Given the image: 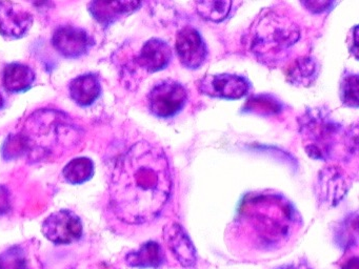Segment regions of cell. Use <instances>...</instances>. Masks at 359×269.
<instances>
[{
	"instance_id": "6da1fadb",
	"label": "cell",
	"mask_w": 359,
	"mask_h": 269,
	"mask_svg": "<svg viewBox=\"0 0 359 269\" xmlns=\"http://www.w3.org/2000/svg\"><path fill=\"white\" fill-rule=\"evenodd\" d=\"M172 186L171 170L163 149L140 141L113 167L109 185L111 212L125 224H146L163 212Z\"/></svg>"
},
{
	"instance_id": "7a4b0ae2",
	"label": "cell",
	"mask_w": 359,
	"mask_h": 269,
	"mask_svg": "<svg viewBox=\"0 0 359 269\" xmlns=\"http://www.w3.org/2000/svg\"><path fill=\"white\" fill-rule=\"evenodd\" d=\"M302 216L280 193H248L230 227L235 250L252 258L273 256L287 247L302 228Z\"/></svg>"
},
{
	"instance_id": "3957f363",
	"label": "cell",
	"mask_w": 359,
	"mask_h": 269,
	"mask_svg": "<svg viewBox=\"0 0 359 269\" xmlns=\"http://www.w3.org/2000/svg\"><path fill=\"white\" fill-rule=\"evenodd\" d=\"M81 130L68 116L52 109L36 111L28 118L18 134L22 153L39 161L68 153L81 141Z\"/></svg>"
},
{
	"instance_id": "277c9868",
	"label": "cell",
	"mask_w": 359,
	"mask_h": 269,
	"mask_svg": "<svg viewBox=\"0 0 359 269\" xmlns=\"http://www.w3.org/2000/svg\"><path fill=\"white\" fill-rule=\"evenodd\" d=\"M300 36V25L293 17L281 11L266 10L250 29L248 48L260 62L276 65L287 58Z\"/></svg>"
},
{
	"instance_id": "5b68a950",
	"label": "cell",
	"mask_w": 359,
	"mask_h": 269,
	"mask_svg": "<svg viewBox=\"0 0 359 269\" xmlns=\"http://www.w3.org/2000/svg\"><path fill=\"white\" fill-rule=\"evenodd\" d=\"M299 130L304 149L313 159L327 161L356 151V132H344L342 125L323 109L306 111L300 118Z\"/></svg>"
},
{
	"instance_id": "8992f818",
	"label": "cell",
	"mask_w": 359,
	"mask_h": 269,
	"mask_svg": "<svg viewBox=\"0 0 359 269\" xmlns=\"http://www.w3.org/2000/svg\"><path fill=\"white\" fill-rule=\"evenodd\" d=\"M41 233L55 246L72 245L83 239V221L73 210H57L43 221Z\"/></svg>"
},
{
	"instance_id": "52a82bcc",
	"label": "cell",
	"mask_w": 359,
	"mask_h": 269,
	"mask_svg": "<svg viewBox=\"0 0 359 269\" xmlns=\"http://www.w3.org/2000/svg\"><path fill=\"white\" fill-rule=\"evenodd\" d=\"M188 100L186 88L174 80L157 83L148 95L149 109L159 118H170L184 109Z\"/></svg>"
},
{
	"instance_id": "ba28073f",
	"label": "cell",
	"mask_w": 359,
	"mask_h": 269,
	"mask_svg": "<svg viewBox=\"0 0 359 269\" xmlns=\"http://www.w3.org/2000/svg\"><path fill=\"white\" fill-rule=\"evenodd\" d=\"M199 90L203 94L215 98L236 100L250 92L251 83L247 78L235 74H218L205 76L199 81Z\"/></svg>"
},
{
	"instance_id": "9c48e42d",
	"label": "cell",
	"mask_w": 359,
	"mask_h": 269,
	"mask_svg": "<svg viewBox=\"0 0 359 269\" xmlns=\"http://www.w3.org/2000/svg\"><path fill=\"white\" fill-rule=\"evenodd\" d=\"M52 44L67 58H79L93 46V39L86 29L75 25H60L54 31Z\"/></svg>"
},
{
	"instance_id": "30bf717a",
	"label": "cell",
	"mask_w": 359,
	"mask_h": 269,
	"mask_svg": "<svg viewBox=\"0 0 359 269\" xmlns=\"http://www.w3.org/2000/svg\"><path fill=\"white\" fill-rule=\"evenodd\" d=\"M176 52L182 65L190 69L201 67L208 58V46L197 29L186 27L176 36Z\"/></svg>"
},
{
	"instance_id": "8fae6325",
	"label": "cell",
	"mask_w": 359,
	"mask_h": 269,
	"mask_svg": "<svg viewBox=\"0 0 359 269\" xmlns=\"http://www.w3.org/2000/svg\"><path fill=\"white\" fill-rule=\"evenodd\" d=\"M163 239L174 258L184 268H192L197 264L198 256L194 243L184 226L172 222L163 227Z\"/></svg>"
},
{
	"instance_id": "7c38bea8",
	"label": "cell",
	"mask_w": 359,
	"mask_h": 269,
	"mask_svg": "<svg viewBox=\"0 0 359 269\" xmlns=\"http://www.w3.org/2000/svg\"><path fill=\"white\" fill-rule=\"evenodd\" d=\"M33 25V15L20 4L0 1V35L18 39L27 35Z\"/></svg>"
},
{
	"instance_id": "4fadbf2b",
	"label": "cell",
	"mask_w": 359,
	"mask_h": 269,
	"mask_svg": "<svg viewBox=\"0 0 359 269\" xmlns=\"http://www.w3.org/2000/svg\"><path fill=\"white\" fill-rule=\"evenodd\" d=\"M348 179L337 167H327L320 172L317 182V193L323 203L335 206L348 191Z\"/></svg>"
},
{
	"instance_id": "5bb4252c",
	"label": "cell",
	"mask_w": 359,
	"mask_h": 269,
	"mask_svg": "<svg viewBox=\"0 0 359 269\" xmlns=\"http://www.w3.org/2000/svg\"><path fill=\"white\" fill-rule=\"evenodd\" d=\"M172 59L169 44L158 38H152L142 46L137 57V63L149 73L165 69Z\"/></svg>"
},
{
	"instance_id": "9a60e30c",
	"label": "cell",
	"mask_w": 359,
	"mask_h": 269,
	"mask_svg": "<svg viewBox=\"0 0 359 269\" xmlns=\"http://www.w3.org/2000/svg\"><path fill=\"white\" fill-rule=\"evenodd\" d=\"M123 262L130 268L159 269L165 264V256L161 244L147 241L137 249L128 252Z\"/></svg>"
},
{
	"instance_id": "2e32d148",
	"label": "cell",
	"mask_w": 359,
	"mask_h": 269,
	"mask_svg": "<svg viewBox=\"0 0 359 269\" xmlns=\"http://www.w3.org/2000/svg\"><path fill=\"white\" fill-rule=\"evenodd\" d=\"M142 2L140 1H92L89 4V11L94 19L104 27L114 23L121 17L135 12Z\"/></svg>"
},
{
	"instance_id": "e0dca14e",
	"label": "cell",
	"mask_w": 359,
	"mask_h": 269,
	"mask_svg": "<svg viewBox=\"0 0 359 269\" xmlns=\"http://www.w3.org/2000/svg\"><path fill=\"white\" fill-rule=\"evenodd\" d=\"M69 92L75 103L81 106H89L102 94L100 78L91 73L79 76L70 82Z\"/></svg>"
},
{
	"instance_id": "ac0fdd59",
	"label": "cell",
	"mask_w": 359,
	"mask_h": 269,
	"mask_svg": "<svg viewBox=\"0 0 359 269\" xmlns=\"http://www.w3.org/2000/svg\"><path fill=\"white\" fill-rule=\"evenodd\" d=\"M34 81L35 71L28 65L14 62L6 65L4 69V88L12 94L30 90Z\"/></svg>"
},
{
	"instance_id": "d6986e66",
	"label": "cell",
	"mask_w": 359,
	"mask_h": 269,
	"mask_svg": "<svg viewBox=\"0 0 359 269\" xmlns=\"http://www.w3.org/2000/svg\"><path fill=\"white\" fill-rule=\"evenodd\" d=\"M39 264L29 245L15 244L0 252V269H36Z\"/></svg>"
},
{
	"instance_id": "ffe728a7",
	"label": "cell",
	"mask_w": 359,
	"mask_h": 269,
	"mask_svg": "<svg viewBox=\"0 0 359 269\" xmlns=\"http://www.w3.org/2000/svg\"><path fill=\"white\" fill-rule=\"evenodd\" d=\"M318 64L314 58L309 56L300 57L287 69V81L293 85H311L318 77Z\"/></svg>"
},
{
	"instance_id": "44dd1931",
	"label": "cell",
	"mask_w": 359,
	"mask_h": 269,
	"mask_svg": "<svg viewBox=\"0 0 359 269\" xmlns=\"http://www.w3.org/2000/svg\"><path fill=\"white\" fill-rule=\"evenodd\" d=\"M94 163L90 158L79 157L71 160L62 170L67 182L73 185L87 182L94 174Z\"/></svg>"
},
{
	"instance_id": "7402d4cb",
	"label": "cell",
	"mask_w": 359,
	"mask_h": 269,
	"mask_svg": "<svg viewBox=\"0 0 359 269\" xmlns=\"http://www.w3.org/2000/svg\"><path fill=\"white\" fill-rule=\"evenodd\" d=\"M283 109V104L272 95H255L248 99L243 111L259 116L276 115Z\"/></svg>"
},
{
	"instance_id": "603a6c76",
	"label": "cell",
	"mask_w": 359,
	"mask_h": 269,
	"mask_svg": "<svg viewBox=\"0 0 359 269\" xmlns=\"http://www.w3.org/2000/svg\"><path fill=\"white\" fill-rule=\"evenodd\" d=\"M196 10L203 18L213 22L224 20L230 14L232 1L226 0H214V1L196 2Z\"/></svg>"
},
{
	"instance_id": "cb8c5ba5",
	"label": "cell",
	"mask_w": 359,
	"mask_h": 269,
	"mask_svg": "<svg viewBox=\"0 0 359 269\" xmlns=\"http://www.w3.org/2000/svg\"><path fill=\"white\" fill-rule=\"evenodd\" d=\"M340 98L346 106H358V76L346 71L340 83Z\"/></svg>"
},
{
	"instance_id": "d4e9b609",
	"label": "cell",
	"mask_w": 359,
	"mask_h": 269,
	"mask_svg": "<svg viewBox=\"0 0 359 269\" xmlns=\"http://www.w3.org/2000/svg\"><path fill=\"white\" fill-rule=\"evenodd\" d=\"M11 210V193L5 185L0 184V216H7Z\"/></svg>"
},
{
	"instance_id": "484cf974",
	"label": "cell",
	"mask_w": 359,
	"mask_h": 269,
	"mask_svg": "<svg viewBox=\"0 0 359 269\" xmlns=\"http://www.w3.org/2000/svg\"><path fill=\"white\" fill-rule=\"evenodd\" d=\"M302 4L306 6V10L311 12L320 13L327 10L333 6V1H302Z\"/></svg>"
},
{
	"instance_id": "4316f807",
	"label": "cell",
	"mask_w": 359,
	"mask_h": 269,
	"mask_svg": "<svg viewBox=\"0 0 359 269\" xmlns=\"http://www.w3.org/2000/svg\"><path fill=\"white\" fill-rule=\"evenodd\" d=\"M274 269H312L306 261H296V262L287 263V264L280 265Z\"/></svg>"
},
{
	"instance_id": "83f0119b",
	"label": "cell",
	"mask_w": 359,
	"mask_h": 269,
	"mask_svg": "<svg viewBox=\"0 0 359 269\" xmlns=\"http://www.w3.org/2000/svg\"><path fill=\"white\" fill-rule=\"evenodd\" d=\"M358 27H357V25H355L354 29H353L352 34H351V40H352V42H351L350 46V50L351 52H353V54H354V56L357 58V53H358Z\"/></svg>"
},
{
	"instance_id": "f1b7e54d",
	"label": "cell",
	"mask_w": 359,
	"mask_h": 269,
	"mask_svg": "<svg viewBox=\"0 0 359 269\" xmlns=\"http://www.w3.org/2000/svg\"><path fill=\"white\" fill-rule=\"evenodd\" d=\"M342 269H359L358 258L357 256H353L348 262L344 263Z\"/></svg>"
},
{
	"instance_id": "f546056e",
	"label": "cell",
	"mask_w": 359,
	"mask_h": 269,
	"mask_svg": "<svg viewBox=\"0 0 359 269\" xmlns=\"http://www.w3.org/2000/svg\"><path fill=\"white\" fill-rule=\"evenodd\" d=\"M5 105V99H4L3 95L0 92V109H3Z\"/></svg>"
}]
</instances>
